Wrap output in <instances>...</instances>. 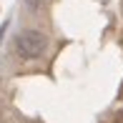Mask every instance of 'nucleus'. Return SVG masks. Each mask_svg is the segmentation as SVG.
<instances>
[{"mask_svg": "<svg viewBox=\"0 0 123 123\" xmlns=\"http://www.w3.org/2000/svg\"><path fill=\"white\" fill-rule=\"evenodd\" d=\"M45 45H48V38L40 30H23L15 38V53L20 58H28V60L43 55L45 53Z\"/></svg>", "mask_w": 123, "mask_h": 123, "instance_id": "nucleus-1", "label": "nucleus"}]
</instances>
